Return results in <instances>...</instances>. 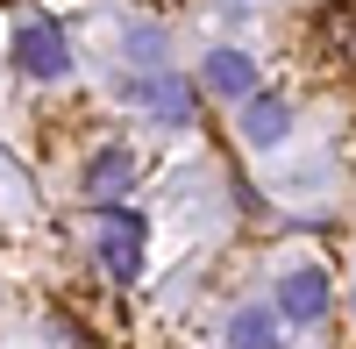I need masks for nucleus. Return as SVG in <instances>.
<instances>
[{"mask_svg":"<svg viewBox=\"0 0 356 349\" xmlns=\"http://www.w3.org/2000/svg\"><path fill=\"white\" fill-rule=\"evenodd\" d=\"M143 243H150V221L136 207H107L100 214V264H107V278H136L143 271Z\"/></svg>","mask_w":356,"mask_h":349,"instance_id":"obj_1","label":"nucleus"},{"mask_svg":"<svg viewBox=\"0 0 356 349\" xmlns=\"http://www.w3.org/2000/svg\"><path fill=\"white\" fill-rule=\"evenodd\" d=\"M15 72H29V79H65L72 72V50H65V36H57L50 22H22L15 29Z\"/></svg>","mask_w":356,"mask_h":349,"instance_id":"obj_2","label":"nucleus"},{"mask_svg":"<svg viewBox=\"0 0 356 349\" xmlns=\"http://www.w3.org/2000/svg\"><path fill=\"white\" fill-rule=\"evenodd\" d=\"M129 100H136V107H150L164 129H186L193 114H200V107H193L200 93H193V86L178 79V72H157V79H129Z\"/></svg>","mask_w":356,"mask_h":349,"instance_id":"obj_3","label":"nucleus"},{"mask_svg":"<svg viewBox=\"0 0 356 349\" xmlns=\"http://www.w3.org/2000/svg\"><path fill=\"white\" fill-rule=\"evenodd\" d=\"M328 271H321V264H292L285 278H278V314H285V321H321V314H328Z\"/></svg>","mask_w":356,"mask_h":349,"instance_id":"obj_4","label":"nucleus"},{"mask_svg":"<svg viewBox=\"0 0 356 349\" xmlns=\"http://www.w3.org/2000/svg\"><path fill=\"white\" fill-rule=\"evenodd\" d=\"M200 86H207V93H221V100H235V107H243V100L257 93V57H250V50H235V43L207 50V65H200Z\"/></svg>","mask_w":356,"mask_h":349,"instance_id":"obj_5","label":"nucleus"},{"mask_svg":"<svg viewBox=\"0 0 356 349\" xmlns=\"http://www.w3.org/2000/svg\"><path fill=\"white\" fill-rule=\"evenodd\" d=\"M129 179H136V150L129 143H107V150H93V164H86V200L93 207H122V193H129Z\"/></svg>","mask_w":356,"mask_h":349,"instance_id":"obj_6","label":"nucleus"},{"mask_svg":"<svg viewBox=\"0 0 356 349\" xmlns=\"http://www.w3.org/2000/svg\"><path fill=\"white\" fill-rule=\"evenodd\" d=\"M292 136V100L285 93H250L243 100V143H257V150H271V143Z\"/></svg>","mask_w":356,"mask_h":349,"instance_id":"obj_7","label":"nucleus"},{"mask_svg":"<svg viewBox=\"0 0 356 349\" xmlns=\"http://www.w3.org/2000/svg\"><path fill=\"white\" fill-rule=\"evenodd\" d=\"M228 349H285V314L278 307H235Z\"/></svg>","mask_w":356,"mask_h":349,"instance_id":"obj_8","label":"nucleus"},{"mask_svg":"<svg viewBox=\"0 0 356 349\" xmlns=\"http://www.w3.org/2000/svg\"><path fill=\"white\" fill-rule=\"evenodd\" d=\"M335 43H342V65H356V15H335Z\"/></svg>","mask_w":356,"mask_h":349,"instance_id":"obj_9","label":"nucleus"}]
</instances>
